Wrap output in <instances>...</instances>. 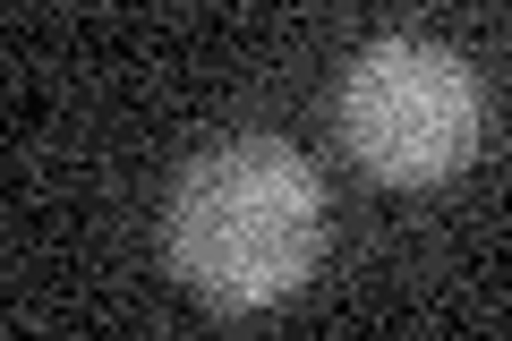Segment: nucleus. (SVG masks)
Masks as SVG:
<instances>
[{
  "instance_id": "nucleus-2",
  "label": "nucleus",
  "mask_w": 512,
  "mask_h": 341,
  "mask_svg": "<svg viewBox=\"0 0 512 341\" xmlns=\"http://www.w3.org/2000/svg\"><path fill=\"white\" fill-rule=\"evenodd\" d=\"M342 137L393 188H427L478 154V77L427 35H384L342 77Z\"/></svg>"
},
{
  "instance_id": "nucleus-1",
  "label": "nucleus",
  "mask_w": 512,
  "mask_h": 341,
  "mask_svg": "<svg viewBox=\"0 0 512 341\" xmlns=\"http://www.w3.org/2000/svg\"><path fill=\"white\" fill-rule=\"evenodd\" d=\"M325 256V188L282 137H231L180 171L163 205V265L222 316L282 307Z\"/></svg>"
}]
</instances>
